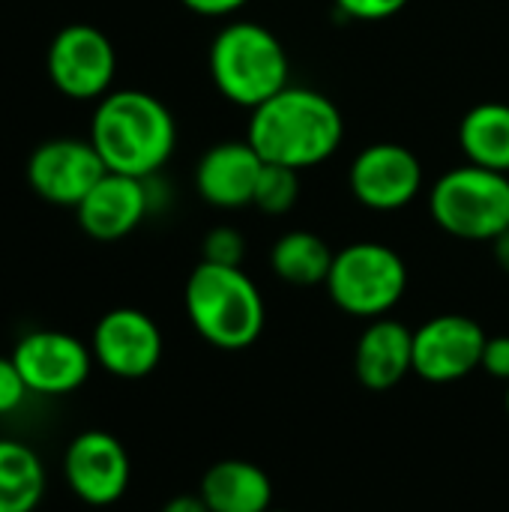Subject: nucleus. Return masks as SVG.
<instances>
[{"mask_svg": "<svg viewBox=\"0 0 509 512\" xmlns=\"http://www.w3.org/2000/svg\"><path fill=\"white\" fill-rule=\"evenodd\" d=\"M201 252H204L207 264L240 267L243 258H246V237L237 228H231V225H219V228L207 231Z\"/></svg>", "mask_w": 509, "mask_h": 512, "instance_id": "obj_22", "label": "nucleus"}, {"mask_svg": "<svg viewBox=\"0 0 509 512\" xmlns=\"http://www.w3.org/2000/svg\"><path fill=\"white\" fill-rule=\"evenodd\" d=\"M45 498V465L21 441L0 438V512H33Z\"/></svg>", "mask_w": 509, "mask_h": 512, "instance_id": "obj_19", "label": "nucleus"}, {"mask_svg": "<svg viewBox=\"0 0 509 512\" xmlns=\"http://www.w3.org/2000/svg\"><path fill=\"white\" fill-rule=\"evenodd\" d=\"M492 252H495V261H498V267L509 273V228L504 234H498L495 240H492Z\"/></svg>", "mask_w": 509, "mask_h": 512, "instance_id": "obj_28", "label": "nucleus"}, {"mask_svg": "<svg viewBox=\"0 0 509 512\" xmlns=\"http://www.w3.org/2000/svg\"><path fill=\"white\" fill-rule=\"evenodd\" d=\"M90 141L114 174L150 180L174 153L177 126L171 111L144 90L105 93L93 111Z\"/></svg>", "mask_w": 509, "mask_h": 512, "instance_id": "obj_2", "label": "nucleus"}, {"mask_svg": "<svg viewBox=\"0 0 509 512\" xmlns=\"http://www.w3.org/2000/svg\"><path fill=\"white\" fill-rule=\"evenodd\" d=\"M342 15L357 18V21H384L402 12L411 0H333Z\"/></svg>", "mask_w": 509, "mask_h": 512, "instance_id": "obj_24", "label": "nucleus"}, {"mask_svg": "<svg viewBox=\"0 0 509 512\" xmlns=\"http://www.w3.org/2000/svg\"><path fill=\"white\" fill-rule=\"evenodd\" d=\"M348 186L351 195L369 210H402L423 189V165L408 147L378 141L357 153L348 171Z\"/></svg>", "mask_w": 509, "mask_h": 512, "instance_id": "obj_11", "label": "nucleus"}, {"mask_svg": "<svg viewBox=\"0 0 509 512\" xmlns=\"http://www.w3.org/2000/svg\"><path fill=\"white\" fill-rule=\"evenodd\" d=\"M186 9L198 12V15H207V18H219V15H231L237 9H243L249 0H180Z\"/></svg>", "mask_w": 509, "mask_h": 512, "instance_id": "obj_26", "label": "nucleus"}, {"mask_svg": "<svg viewBox=\"0 0 509 512\" xmlns=\"http://www.w3.org/2000/svg\"><path fill=\"white\" fill-rule=\"evenodd\" d=\"M300 198V177L294 168H285V165H273V162H264L261 168V177H258V186H255V195H252V204L270 216H285L288 210H294Z\"/></svg>", "mask_w": 509, "mask_h": 512, "instance_id": "obj_21", "label": "nucleus"}, {"mask_svg": "<svg viewBox=\"0 0 509 512\" xmlns=\"http://www.w3.org/2000/svg\"><path fill=\"white\" fill-rule=\"evenodd\" d=\"M93 360L114 378H147L162 360V333L141 309H111L99 318L90 342Z\"/></svg>", "mask_w": 509, "mask_h": 512, "instance_id": "obj_13", "label": "nucleus"}, {"mask_svg": "<svg viewBox=\"0 0 509 512\" xmlns=\"http://www.w3.org/2000/svg\"><path fill=\"white\" fill-rule=\"evenodd\" d=\"M486 339L468 315H435L414 330V375L429 384H456L480 369Z\"/></svg>", "mask_w": 509, "mask_h": 512, "instance_id": "obj_9", "label": "nucleus"}, {"mask_svg": "<svg viewBox=\"0 0 509 512\" xmlns=\"http://www.w3.org/2000/svg\"><path fill=\"white\" fill-rule=\"evenodd\" d=\"M291 60L276 33L255 21L222 27L210 45V75L219 93L240 105L258 108L288 87Z\"/></svg>", "mask_w": 509, "mask_h": 512, "instance_id": "obj_4", "label": "nucleus"}, {"mask_svg": "<svg viewBox=\"0 0 509 512\" xmlns=\"http://www.w3.org/2000/svg\"><path fill=\"white\" fill-rule=\"evenodd\" d=\"M183 306L195 333L219 351H246L267 324L264 297L243 267L201 261L186 279Z\"/></svg>", "mask_w": 509, "mask_h": 512, "instance_id": "obj_3", "label": "nucleus"}, {"mask_svg": "<svg viewBox=\"0 0 509 512\" xmlns=\"http://www.w3.org/2000/svg\"><path fill=\"white\" fill-rule=\"evenodd\" d=\"M270 512H288V510H270Z\"/></svg>", "mask_w": 509, "mask_h": 512, "instance_id": "obj_30", "label": "nucleus"}, {"mask_svg": "<svg viewBox=\"0 0 509 512\" xmlns=\"http://www.w3.org/2000/svg\"><path fill=\"white\" fill-rule=\"evenodd\" d=\"M507 414H509V384H507Z\"/></svg>", "mask_w": 509, "mask_h": 512, "instance_id": "obj_29", "label": "nucleus"}, {"mask_svg": "<svg viewBox=\"0 0 509 512\" xmlns=\"http://www.w3.org/2000/svg\"><path fill=\"white\" fill-rule=\"evenodd\" d=\"M345 138L339 105L309 87H285L252 108L246 141L264 162L285 168H312L327 162Z\"/></svg>", "mask_w": 509, "mask_h": 512, "instance_id": "obj_1", "label": "nucleus"}, {"mask_svg": "<svg viewBox=\"0 0 509 512\" xmlns=\"http://www.w3.org/2000/svg\"><path fill=\"white\" fill-rule=\"evenodd\" d=\"M27 396H30V390H27L18 366L12 363V357H0V417L18 411Z\"/></svg>", "mask_w": 509, "mask_h": 512, "instance_id": "obj_23", "label": "nucleus"}, {"mask_svg": "<svg viewBox=\"0 0 509 512\" xmlns=\"http://www.w3.org/2000/svg\"><path fill=\"white\" fill-rule=\"evenodd\" d=\"M414 372V333L396 318H375L357 339L354 375L366 390H393Z\"/></svg>", "mask_w": 509, "mask_h": 512, "instance_id": "obj_16", "label": "nucleus"}, {"mask_svg": "<svg viewBox=\"0 0 509 512\" xmlns=\"http://www.w3.org/2000/svg\"><path fill=\"white\" fill-rule=\"evenodd\" d=\"M408 291V267L402 255L384 243H351L333 255L327 276L330 300L351 318H384Z\"/></svg>", "mask_w": 509, "mask_h": 512, "instance_id": "obj_5", "label": "nucleus"}, {"mask_svg": "<svg viewBox=\"0 0 509 512\" xmlns=\"http://www.w3.org/2000/svg\"><path fill=\"white\" fill-rule=\"evenodd\" d=\"M330 246L312 234V231H288L276 240L270 252L273 273L297 288H312V285H327L330 267H333Z\"/></svg>", "mask_w": 509, "mask_h": 512, "instance_id": "obj_20", "label": "nucleus"}, {"mask_svg": "<svg viewBox=\"0 0 509 512\" xmlns=\"http://www.w3.org/2000/svg\"><path fill=\"white\" fill-rule=\"evenodd\" d=\"M117 54L111 39L93 24L63 27L48 48V78L51 84L78 102L102 99L114 81Z\"/></svg>", "mask_w": 509, "mask_h": 512, "instance_id": "obj_7", "label": "nucleus"}, {"mask_svg": "<svg viewBox=\"0 0 509 512\" xmlns=\"http://www.w3.org/2000/svg\"><path fill=\"white\" fill-rule=\"evenodd\" d=\"M159 512H210L207 510V504L201 501V495H177V498H171L165 507Z\"/></svg>", "mask_w": 509, "mask_h": 512, "instance_id": "obj_27", "label": "nucleus"}, {"mask_svg": "<svg viewBox=\"0 0 509 512\" xmlns=\"http://www.w3.org/2000/svg\"><path fill=\"white\" fill-rule=\"evenodd\" d=\"M480 369H483L489 378L507 381L509 384V336H489V339H486Z\"/></svg>", "mask_w": 509, "mask_h": 512, "instance_id": "obj_25", "label": "nucleus"}, {"mask_svg": "<svg viewBox=\"0 0 509 512\" xmlns=\"http://www.w3.org/2000/svg\"><path fill=\"white\" fill-rule=\"evenodd\" d=\"M63 477L78 501L90 507L117 504L126 495L132 477L129 453L111 432L102 429L81 432L66 447Z\"/></svg>", "mask_w": 509, "mask_h": 512, "instance_id": "obj_12", "label": "nucleus"}, {"mask_svg": "<svg viewBox=\"0 0 509 512\" xmlns=\"http://www.w3.org/2000/svg\"><path fill=\"white\" fill-rule=\"evenodd\" d=\"M105 174L108 168L90 138H51L27 159L30 189L57 207H78Z\"/></svg>", "mask_w": 509, "mask_h": 512, "instance_id": "obj_8", "label": "nucleus"}, {"mask_svg": "<svg viewBox=\"0 0 509 512\" xmlns=\"http://www.w3.org/2000/svg\"><path fill=\"white\" fill-rule=\"evenodd\" d=\"M24 384L36 396H66L87 384L93 369V351L60 330H33L18 339L12 351Z\"/></svg>", "mask_w": 509, "mask_h": 512, "instance_id": "obj_10", "label": "nucleus"}, {"mask_svg": "<svg viewBox=\"0 0 509 512\" xmlns=\"http://www.w3.org/2000/svg\"><path fill=\"white\" fill-rule=\"evenodd\" d=\"M459 144L471 165L509 174V105H474L459 123Z\"/></svg>", "mask_w": 509, "mask_h": 512, "instance_id": "obj_18", "label": "nucleus"}, {"mask_svg": "<svg viewBox=\"0 0 509 512\" xmlns=\"http://www.w3.org/2000/svg\"><path fill=\"white\" fill-rule=\"evenodd\" d=\"M147 210H150L147 180L108 171L75 207V216L87 237L99 243H114L129 237L144 222Z\"/></svg>", "mask_w": 509, "mask_h": 512, "instance_id": "obj_14", "label": "nucleus"}, {"mask_svg": "<svg viewBox=\"0 0 509 512\" xmlns=\"http://www.w3.org/2000/svg\"><path fill=\"white\" fill-rule=\"evenodd\" d=\"M201 501L210 512H270L273 480L246 459H222L201 477Z\"/></svg>", "mask_w": 509, "mask_h": 512, "instance_id": "obj_17", "label": "nucleus"}, {"mask_svg": "<svg viewBox=\"0 0 509 512\" xmlns=\"http://www.w3.org/2000/svg\"><path fill=\"white\" fill-rule=\"evenodd\" d=\"M261 168H264V159L249 141L213 144L195 168L198 195L207 204L222 207V210L246 207L252 204Z\"/></svg>", "mask_w": 509, "mask_h": 512, "instance_id": "obj_15", "label": "nucleus"}, {"mask_svg": "<svg viewBox=\"0 0 509 512\" xmlns=\"http://www.w3.org/2000/svg\"><path fill=\"white\" fill-rule=\"evenodd\" d=\"M432 219L459 240H495L509 228V174L480 165L447 171L429 195Z\"/></svg>", "mask_w": 509, "mask_h": 512, "instance_id": "obj_6", "label": "nucleus"}]
</instances>
